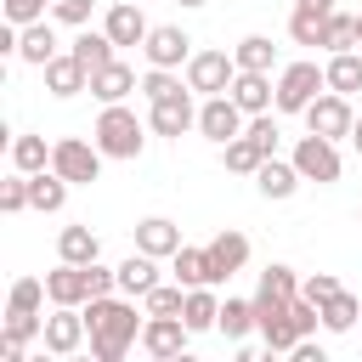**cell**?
<instances>
[{
    "label": "cell",
    "mask_w": 362,
    "mask_h": 362,
    "mask_svg": "<svg viewBox=\"0 0 362 362\" xmlns=\"http://www.w3.org/2000/svg\"><path fill=\"white\" fill-rule=\"evenodd\" d=\"M192 96H198V90H181V96L147 102V124H153V136H164V141H181L187 130H198V107H192Z\"/></svg>",
    "instance_id": "cell-10"
},
{
    "label": "cell",
    "mask_w": 362,
    "mask_h": 362,
    "mask_svg": "<svg viewBox=\"0 0 362 362\" xmlns=\"http://www.w3.org/2000/svg\"><path fill=\"white\" fill-rule=\"evenodd\" d=\"M136 90H141V79H136V68H130V62H119V57H113L107 68H96V74H90V96H96L102 107H107V102H130Z\"/></svg>",
    "instance_id": "cell-16"
},
{
    "label": "cell",
    "mask_w": 362,
    "mask_h": 362,
    "mask_svg": "<svg viewBox=\"0 0 362 362\" xmlns=\"http://www.w3.org/2000/svg\"><path fill=\"white\" fill-rule=\"evenodd\" d=\"M300 294L322 305V300H334V294H339V277H334V272H311V277H300Z\"/></svg>",
    "instance_id": "cell-43"
},
{
    "label": "cell",
    "mask_w": 362,
    "mask_h": 362,
    "mask_svg": "<svg viewBox=\"0 0 362 362\" xmlns=\"http://www.w3.org/2000/svg\"><path fill=\"white\" fill-rule=\"evenodd\" d=\"M356 317H362V300H356V294H345V288H339L334 300H322V328H328V334H351V328H356Z\"/></svg>",
    "instance_id": "cell-33"
},
{
    "label": "cell",
    "mask_w": 362,
    "mask_h": 362,
    "mask_svg": "<svg viewBox=\"0 0 362 362\" xmlns=\"http://www.w3.org/2000/svg\"><path fill=\"white\" fill-rule=\"evenodd\" d=\"M356 221H362V215H356Z\"/></svg>",
    "instance_id": "cell-51"
},
{
    "label": "cell",
    "mask_w": 362,
    "mask_h": 362,
    "mask_svg": "<svg viewBox=\"0 0 362 362\" xmlns=\"http://www.w3.org/2000/svg\"><path fill=\"white\" fill-rule=\"evenodd\" d=\"M85 322H90V356L96 362H124V351L130 345H141V322H147V311H136V300L130 294H96V300H85Z\"/></svg>",
    "instance_id": "cell-1"
},
{
    "label": "cell",
    "mask_w": 362,
    "mask_h": 362,
    "mask_svg": "<svg viewBox=\"0 0 362 362\" xmlns=\"http://www.w3.org/2000/svg\"><path fill=\"white\" fill-rule=\"evenodd\" d=\"M40 74H45V90H51L57 102H68V96H79V90H90V68H85V62H79L74 51H62V57H51V62H45Z\"/></svg>",
    "instance_id": "cell-15"
},
{
    "label": "cell",
    "mask_w": 362,
    "mask_h": 362,
    "mask_svg": "<svg viewBox=\"0 0 362 362\" xmlns=\"http://www.w3.org/2000/svg\"><path fill=\"white\" fill-rule=\"evenodd\" d=\"M322 90H328V68H317L311 57H300V62H288L277 74V113H305Z\"/></svg>",
    "instance_id": "cell-3"
},
{
    "label": "cell",
    "mask_w": 362,
    "mask_h": 362,
    "mask_svg": "<svg viewBox=\"0 0 362 362\" xmlns=\"http://www.w3.org/2000/svg\"><path fill=\"white\" fill-rule=\"evenodd\" d=\"M294 6H305V11H317V17H328V11H339V0H294Z\"/></svg>",
    "instance_id": "cell-47"
},
{
    "label": "cell",
    "mask_w": 362,
    "mask_h": 362,
    "mask_svg": "<svg viewBox=\"0 0 362 362\" xmlns=\"http://www.w3.org/2000/svg\"><path fill=\"white\" fill-rule=\"evenodd\" d=\"M232 57H238V68H249V74H272V62H277V45H272L266 34H243V40L232 45Z\"/></svg>",
    "instance_id": "cell-31"
},
{
    "label": "cell",
    "mask_w": 362,
    "mask_h": 362,
    "mask_svg": "<svg viewBox=\"0 0 362 362\" xmlns=\"http://www.w3.org/2000/svg\"><path fill=\"white\" fill-rule=\"evenodd\" d=\"M255 294H272V300H300V272H294V266H266Z\"/></svg>",
    "instance_id": "cell-35"
},
{
    "label": "cell",
    "mask_w": 362,
    "mask_h": 362,
    "mask_svg": "<svg viewBox=\"0 0 362 362\" xmlns=\"http://www.w3.org/2000/svg\"><path fill=\"white\" fill-rule=\"evenodd\" d=\"M45 294H51V305H85V300H90L85 266H74V260H57V272H45Z\"/></svg>",
    "instance_id": "cell-20"
},
{
    "label": "cell",
    "mask_w": 362,
    "mask_h": 362,
    "mask_svg": "<svg viewBox=\"0 0 362 362\" xmlns=\"http://www.w3.org/2000/svg\"><path fill=\"white\" fill-rule=\"evenodd\" d=\"M181 305H187V288L181 283H158V288L141 294V311H158V317H181Z\"/></svg>",
    "instance_id": "cell-38"
},
{
    "label": "cell",
    "mask_w": 362,
    "mask_h": 362,
    "mask_svg": "<svg viewBox=\"0 0 362 362\" xmlns=\"http://www.w3.org/2000/svg\"><path fill=\"white\" fill-rule=\"evenodd\" d=\"M85 283H90V300H96V294H113V288H119V266L90 260V266H85Z\"/></svg>",
    "instance_id": "cell-44"
},
{
    "label": "cell",
    "mask_w": 362,
    "mask_h": 362,
    "mask_svg": "<svg viewBox=\"0 0 362 362\" xmlns=\"http://www.w3.org/2000/svg\"><path fill=\"white\" fill-rule=\"evenodd\" d=\"M175 6H187V11H198V6H209V0H175Z\"/></svg>",
    "instance_id": "cell-49"
},
{
    "label": "cell",
    "mask_w": 362,
    "mask_h": 362,
    "mask_svg": "<svg viewBox=\"0 0 362 362\" xmlns=\"http://www.w3.org/2000/svg\"><path fill=\"white\" fill-rule=\"evenodd\" d=\"M57 0H0V11H6V23H17V28H28V23H40L45 11H51Z\"/></svg>",
    "instance_id": "cell-41"
},
{
    "label": "cell",
    "mask_w": 362,
    "mask_h": 362,
    "mask_svg": "<svg viewBox=\"0 0 362 362\" xmlns=\"http://www.w3.org/2000/svg\"><path fill=\"white\" fill-rule=\"evenodd\" d=\"M243 124H249V113L221 90V96H204L198 102V136L204 141H215V147H226L232 136H243Z\"/></svg>",
    "instance_id": "cell-6"
},
{
    "label": "cell",
    "mask_w": 362,
    "mask_h": 362,
    "mask_svg": "<svg viewBox=\"0 0 362 362\" xmlns=\"http://www.w3.org/2000/svg\"><path fill=\"white\" fill-rule=\"evenodd\" d=\"M209 266H215V288H221L232 272H243V266H249V238H243L238 226L215 232V238H209Z\"/></svg>",
    "instance_id": "cell-18"
},
{
    "label": "cell",
    "mask_w": 362,
    "mask_h": 362,
    "mask_svg": "<svg viewBox=\"0 0 362 362\" xmlns=\"http://www.w3.org/2000/svg\"><path fill=\"white\" fill-rule=\"evenodd\" d=\"M170 272H175V283L181 288H215V266H209V243L204 249H192V243H181L175 255H170Z\"/></svg>",
    "instance_id": "cell-21"
},
{
    "label": "cell",
    "mask_w": 362,
    "mask_h": 362,
    "mask_svg": "<svg viewBox=\"0 0 362 362\" xmlns=\"http://www.w3.org/2000/svg\"><path fill=\"white\" fill-rule=\"evenodd\" d=\"M147 288H158V255H130V260H119V294H130V300H141Z\"/></svg>",
    "instance_id": "cell-23"
},
{
    "label": "cell",
    "mask_w": 362,
    "mask_h": 362,
    "mask_svg": "<svg viewBox=\"0 0 362 362\" xmlns=\"http://www.w3.org/2000/svg\"><path fill=\"white\" fill-rule=\"evenodd\" d=\"M300 181H305V175L294 170V158H277V153L255 170V192H260V198H272V204L294 198V192H300Z\"/></svg>",
    "instance_id": "cell-17"
},
{
    "label": "cell",
    "mask_w": 362,
    "mask_h": 362,
    "mask_svg": "<svg viewBox=\"0 0 362 362\" xmlns=\"http://www.w3.org/2000/svg\"><path fill=\"white\" fill-rule=\"evenodd\" d=\"M102 147L96 141H79V136H62V141H51V170L62 175V181H74V187H90L96 175H102Z\"/></svg>",
    "instance_id": "cell-4"
},
{
    "label": "cell",
    "mask_w": 362,
    "mask_h": 362,
    "mask_svg": "<svg viewBox=\"0 0 362 362\" xmlns=\"http://www.w3.org/2000/svg\"><path fill=\"white\" fill-rule=\"evenodd\" d=\"M102 28L113 34L119 51H124V45H147V34H153V23L141 17V0H113L107 17H102Z\"/></svg>",
    "instance_id": "cell-13"
},
{
    "label": "cell",
    "mask_w": 362,
    "mask_h": 362,
    "mask_svg": "<svg viewBox=\"0 0 362 362\" xmlns=\"http://www.w3.org/2000/svg\"><path fill=\"white\" fill-rule=\"evenodd\" d=\"M243 130H249V136H255V141H260V147H266V158H272V153H277V119H272V113H255V119H249V124H243Z\"/></svg>",
    "instance_id": "cell-45"
},
{
    "label": "cell",
    "mask_w": 362,
    "mask_h": 362,
    "mask_svg": "<svg viewBox=\"0 0 362 362\" xmlns=\"http://www.w3.org/2000/svg\"><path fill=\"white\" fill-rule=\"evenodd\" d=\"M51 294H45V277H17L11 294H6V311H40Z\"/></svg>",
    "instance_id": "cell-37"
},
{
    "label": "cell",
    "mask_w": 362,
    "mask_h": 362,
    "mask_svg": "<svg viewBox=\"0 0 362 362\" xmlns=\"http://www.w3.org/2000/svg\"><path fill=\"white\" fill-rule=\"evenodd\" d=\"M232 79H238V57H232V51H192L187 85H192L198 96H221Z\"/></svg>",
    "instance_id": "cell-9"
},
{
    "label": "cell",
    "mask_w": 362,
    "mask_h": 362,
    "mask_svg": "<svg viewBox=\"0 0 362 362\" xmlns=\"http://www.w3.org/2000/svg\"><path fill=\"white\" fill-rule=\"evenodd\" d=\"M136 249L170 260V255L181 249V226H175L170 215H141V221H136Z\"/></svg>",
    "instance_id": "cell-19"
},
{
    "label": "cell",
    "mask_w": 362,
    "mask_h": 362,
    "mask_svg": "<svg viewBox=\"0 0 362 362\" xmlns=\"http://www.w3.org/2000/svg\"><path fill=\"white\" fill-rule=\"evenodd\" d=\"M288 158H294V170H300L305 181H317V187H334L339 170H345V164H339V141H328V136H317V130H305Z\"/></svg>",
    "instance_id": "cell-5"
},
{
    "label": "cell",
    "mask_w": 362,
    "mask_h": 362,
    "mask_svg": "<svg viewBox=\"0 0 362 362\" xmlns=\"http://www.w3.org/2000/svg\"><path fill=\"white\" fill-rule=\"evenodd\" d=\"M85 339H90L85 305H57V311L45 317V334H40V345H45L51 356H74V351H79Z\"/></svg>",
    "instance_id": "cell-8"
},
{
    "label": "cell",
    "mask_w": 362,
    "mask_h": 362,
    "mask_svg": "<svg viewBox=\"0 0 362 362\" xmlns=\"http://www.w3.org/2000/svg\"><path fill=\"white\" fill-rule=\"evenodd\" d=\"M328 90H339V96H356L362 90V57L356 51H328Z\"/></svg>",
    "instance_id": "cell-30"
},
{
    "label": "cell",
    "mask_w": 362,
    "mask_h": 362,
    "mask_svg": "<svg viewBox=\"0 0 362 362\" xmlns=\"http://www.w3.org/2000/svg\"><path fill=\"white\" fill-rule=\"evenodd\" d=\"M181 90H192V85H187V74H175V68H147V74H141V96H147V102H164V96H181Z\"/></svg>",
    "instance_id": "cell-34"
},
{
    "label": "cell",
    "mask_w": 362,
    "mask_h": 362,
    "mask_svg": "<svg viewBox=\"0 0 362 362\" xmlns=\"http://www.w3.org/2000/svg\"><path fill=\"white\" fill-rule=\"evenodd\" d=\"M288 356H294V362H322V345H311V339H300V345H294Z\"/></svg>",
    "instance_id": "cell-46"
},
{
    "label": "cell",
    "mask_w": 362,
    "mask_h": 362,
    "mask_svg": "<svg viewBox=\"0 0 362 362\" xmlns=\"http://www.w3.org/2000/svg\"><path fill=\"white\" fill-rule=\"evenodd\" d=\"M147 119H136V107L130 102H107L102 113H96V130H90V141L107 153V158H141V147H147Z\"/></svg>",
    "instance_id": "cell-2"
},
{
    "label": "cell",
    "mask_w": 362,
    "mask_h": 362,
    "mask_svg": "<svg viewBox=\"0 0 362 362\" xmlns=\"http://www.w3.org/2000/svg\"><path fill=\"white\" fill-rule=\"evenodd\" d=\"M68 51H74V57H79L90 74H96V68H107V62L119 57V45H113V34H107V28H79Z\"/></svg>",
    "instance_id": "cell-24"
},
{
    "label": "cell",
    "mask_w": 362,
    "mask_h": 362,
    "mask_svg": "<svg viewBox=\"0 0 362 362\" xmlns=\"http://www.w3.org/2000/svg\"><path fill=\"white\" fill-rule=\"evenodd\" d=\"M57 260H74V266L102 260V238H96L90 226H62V232H57Z\"/></svg>",
    "instance_id": "cell-26"
},
{
    "label": "cell",
    "mask_w": 362,
    "mask_h": 362,
    "mask_svg": "<svg viewBox=\"0 0 362 362\" xmlns=\"http://www.w3.org/2000/svg\"><path fill=\"white\" fill-rule=\"evenodd\" d=\"M23 209H28V175L11 170V175L0 181V215H23Z\"/></svg>",
    "instance_id": "cell-40"
},
{
    "label": "cell",
    "mask_w": 362,
    "mask_h": 362,
    "mask_svg": "<svg viewBox=\"0 0 362 362\" xmlns=\"http://www.w3.org/2000/svg\"><path fill=\"white\" fill-rule=\"evenodd\" d=\"M322 51H356V17L334 11L328 28H322Z\"/></svg>",
    "instance_id": "cell-39"
},
{
    "label": "cell",
    "mask_w": 362,
    "mask_h": 362,
    "mask_svg": "<svg viewBox=\"0 0 362 362\" xmlns=\"http://www.w3.org/2000/svg\"><path fill=\"white\" fill-rule=\"evenodd\" d=\"M68 187H74V181H62L57 170H40V175H28V209H40V215H57V209L68 204Z\"/></svg>",
    "instance_id": "cell-25"
},
{
    "label": "cell",
    "mask_w": 362,
    "mask_h": 362,
    "mask_svg": "<svg viewBox=\"0 0 362 362\" xmlns=\"http://www.w3.org/2000/svg\"><path fill=\"white\" fill-rule=\"evenodd\" d=\"M181 322L192 328V334H209L215 322H221V300H215V288L204 283V288H187V305H181Z\"/></svg>",
    "instance_id": "cell-27"
},
{
    "label": "cell",
    "mask_w": 362,
    "mask_h": 362,
    "mask_svg": "<svg viewBox=\"0 0 362 362\" xmlns=\"http://www.w3.org/2000/svg\"><path fill=\"white\" fill-rule=\"evenodd\" d=\"M51 57H62V45H57V28L40 17V23H28V28H23V40H17V62H28V68H45Z\"/></svg>",
    "instance_id": "cell-22"
},
{
    "label": "cell",
    "mask_w": 362,
    "mask_h": 362,
    "mask_svg": "<svg viewBox=\"0 0 362 362\" xmlns=\"http://www.w3.org/2000/svg\"><path fill=\"white\" fill-rule=\"evenodd\" d=\"M356 45H362V11H356Z\"/></svg>",
    "instance_id": "cell-50"
},
{
    "label": "cell",
    "mask_w": 362,
    "mask_h": 362,
    "mask_svg": "<svg viewBox=\"0 0 362 362\" xmlns=\"http://www.w3.org/2000/svg\"><path fill=\"white\" fill-rule=\"evenodd\" d=\"M328 17H334V11H328ZM328 17H317V11H305V6H294V17H288V40H294V45H322Z\"/></svg>",
    "instance_id": "cell-36"
},
{
    "label": "cell",
    "mask_w": 362,
    "mask_h": 362,
    "mask_svg": "<svg viewBox=\"0 0 362 362\" xmlns=\"http://www.w3.org/2000/svg\"><path fill=\"white\" fill-rule=\"evenodd\" d=\"M215 328H221L232 345H243L249 334H260V322H255V300H232V294H226V300H221V322H215Z\"/></svg>",
    "instance_id": "cell-28"
},
{
    "label": "cell",
    "mask_w": 362,
    "mask_h": 362,
    "mask_svg": "<svg viewBox=\"0 0 362 362\" xmlns=\"http://www.w3.org/2000/svg\"><path fill=\"white\" fill-rule=\"evenodd\" d=\"M187 339H192V328H187L181 317H158V311H147V322H141V351H147L153 362L181 356V351H187Z\"/></svg>",
    "instance_id": "cell-11"
},
{
    "label": "cell",
    "mask_w": 362,
    "mask_h": 362,
    "mask_svg": "<svg viewBox=\"0 0 362 362\" xmlns=\"http://www.w3.org/2000/svg\"><path fill=\"white\" fill-rule=\"evenodd\" d=\"M221 158H226V170H238V175H255L260 164H266V147L243 130V136H232L226 147H221Z\"/></svg>",
    "instance_id": "cell-32"
},
{
    "label": "cell",
    "mask_w": 362,
    "mask_h": 362,
    "mask_svg": "<svg viewBox=\"0 0 362 362\" xmlns=\"http://www.w3.org/2000/svg\"><path fill=\"white\" fill-rule=\"evenodd\" d=\"M300 119H305V130H317V136H328V141H351V124H356L351 96H339V90H322Z\"/></svg>",
    "instance_id": "cell-7"
},
{
    "label": "cell",
    "mask_w": 362,
    "mask_h": 362,
    "mask_svg": "<svg viewBox=\"0 0 362 362\" xmlns=\"http://www.w3.org/2000/svg\"><path fill=\"white\" fill-rule=\"evenodd\" d=\"M11 170H23V175H40V170H51V147H45V136H34V130L11 136Z\"/></svg>",
    "instance_id": "cell-29"
},
{
    "label": "cell",
    "mask_w": 362,
    "mask_h": 362,
    "mask_svg": "<svg viewBox=\"0 0 362 362\" xmlns=\"http://www.w3.org/2000/svg\"><path fill=\"white\" fill-rule=\"evenodd\" d=\"M90 11H96V0H57L51 6V17L68 23V28H90Z\"/></svg>",
    "instance_id": "cell-42"
},
{
    "label": "cell",
    "mask_w": 362,
    "mask_h": 362,
    "mask_svg": "<svg viewBox=\"0 0 362 362\" xmlns=\"http://www.w3.org/2000/svg\"><path fill=\"white\" fill-rule=\"evenodd\" d=\"M141 57H147V68H187V62H192V34L175 28V23H158V28L147 34Z\"/></svg>",
    "instance_id": "cell-12"
},
{
    "label": "cell",
    "mask_w": 362,
    "mask_h": 362,
    "mask_svg": "<svg viewBox=\"0 0 362 362\" xmlns=\"http://www.w3.org/2000/svg\"><path fill=\"white\" fill-rule=\"evenodd\" d=\"M226 96L255 119V113H272V107H277V79H272V74H249V68H238V79L226 85Z\"/></svg>",
    "instance_id": "cell-14"
},
{
    "label": "cell",
    "mask_w": 362,
    "mask_h": 362,
    "mask_svg": "<svg viewBox=\"0 0 362 362\" xmlns=\"http://www.w3.org/2000/svg\"><path fill=\"white\" fill-rule=\"evenodd\" d=\"M351 147H356V153H362V119H356V124H351Z\"/></svg>",
    "instance_id": "cell-48"
}]
</instances>
